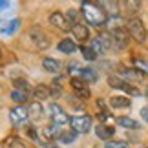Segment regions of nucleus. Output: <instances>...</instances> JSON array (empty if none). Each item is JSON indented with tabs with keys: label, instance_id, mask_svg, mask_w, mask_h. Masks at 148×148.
<instances>
[{
	"label": "nucleus",
	"instance_id": "1",
	"mask_svg": "<svg viewBox=\"0 0 148 148\" xmlns=\"http://www.w3.org/2000/svg\"><path fill=\"white\" fill-rule=\"evenodd\" d=\"M79 11L82 13L84 20H86L90 26H93V27L106 26L108 18H110L108 13L104 11V8L101 5V2H82Z\"/></svg>",
	"mask_w": 148,
	"mask_h": 148
},
{
	"label": "nucleus",
	"instance_id": "2",
	"mask_svg": "<svg viewBox=\"0 0 148 148\" xmlns=\"http://www.w3.org/2000/svg\"><path fill=\"white\" fill-rule=\"evenodd\" d=\"M108 86H110V88H115V90H119V92L130 95V97H141V95H143L137 86H134V84L123 81L119 75H108Z\"/></svg>",
	"mask_w": 148,
	"mask_h": 148
},
{
	"label": "nucleus",
	"instance_id": "3",
	"mask_svg": "<svg viewBox=\"0 0 148 148\" xmlns=\"http://www.w3.org/2000/svg\"><path fill=\"white\" fill-rule=\"evenodd\" d=\"M126 29L130 33V37L134 38V40H137L139 44H143L146 42V37H148V33H146V27H145V22L137 18V16H132L128 22H126Z\"/></svg>",
	"mask_w": 148,
	"mask_h": 148
},
{
	"label": "nucleus",
	"instance_id": "4",
	"mask_svg": "<svg viewBox=\"0 0 148 148\" xmlns=\"http://www.w3.org/2000/svg\"><path fill=\"white\" fill-rule=\"evenodd\" d=\"M48 113H49L51 124H57V126H60V128H64L66 124H70V119H71V117H68L66 110H64L60 104H57V102H51V104H49Z\"/></svg>",
	"mask_w": 148,
	"mask_h": 148
},
{
	"label": "nucleus",
	"instance_id": "5",
	"mask_svg": "<svg viewBox=\"0 0 148 148\" xmlns=\"http://www.w3.org/2000/svg\"><path fill=\"white\" fill-rule=\"evenodd\" d=\"M9 121L13 126H26L27 121H29V110H27V106L24 104H16L15 108H11L9 112Z\"/></svg>",
	"mask_w": 148,
	"mask_h": 148
},
{
	"label": "nucleus",
	"instance_id": "6",
	"mask_svg": "<svg viewBox=\"0 0 148 148\" xmlns=\"http://www.w3.org/2000/svg\"><path fill=\"white\" fill-rule=\"evenodd\" d=\"M92 117L86 115V113H81V115H73L70 119V126L71 130H75L77 134H88L90 130H92Z\"/></svg>",
	"mask_w": 148,
	"mask_h": 148
},
{
	"label": "nucleus",
	"instance_id": "7",
	"mask_svg": "<svg viewBox=\"0 0 148 148\" xmlns=\"http://www.w3.org/2000/svg\"><path fill=\"white\" fill-rule=\"evenodd\" d=\"M112 35V40H113V49L121 51L128 46V40H130V33L126 27H121V29H115V31H110Z\"/></svg>",
	"mask_w": 148,
	"mask_h": 148
},
{
	"label": "nucleus",
	"instance_id": "8",
	"mask_svg": "<svg viewBox=\"0 0 148 148\" xmlns=\"http://www.w3.org/2000/svg\"><path fill=\"white\" fill-rule=\"evenodd\" d=\"M117 73H119V77L123 79V81H126V82H141L145 79V75L141 73L139 70H135V68L132 66V68H124V66H121L117 70Z\"/></svg>",
	"mask_w": 148,
	"mask_h": 148
},
{
	"label": "nucleus",
	"instance_id": "9",
	"mask_svg": "<svg viewBox=\"0 0 148 148\" xmlns=\"http://www.w3.org/2000/svg\"><path fill=\"white\" fill-rule=\"evenodd\" d=\"M29 37H31V40L35 42V46L38 49H48L49 48V38H48V35L40 29V27L33 26L31 29H29Z\"/></svg>",
	"mask_w": 148,
	"mask_h": 148
},
{
	"label": "nucleus",
	"instance_id": "10",
	"mask_svg": "<svg viewBox=\"0 0 148 148\" xmlns=\"http://www.w3.org/2000/svg\"><path fill=\"white\" fill-rule=\"evenodd\" d=\"M49 24L60 31H71V24L68 22L66 15H62L60 11H55V13L49 15Z\"/></svg>",
	"mask_w": 148,
	"mask_h": 148
},
{
	"label": "nucleus",
	"instance_id": "11",
	"mask_svg": "<svg viewBox=\"0 0 148 148\" xmlns=\"http://www.w3.org/2000/svg\"><path fill=\"white\" fill-rule=\"evenodd\" d=\"M42 66H44V70H46L48 73H51V75H57V73H60L62 70H64V62L59 60V59H55V57H46V59L42 60Z\"/></svg>",
	"mask_w": 148,
	"mask_h": 148
},
{
	"label": "nucleus",
	"instance_id": "12",
	"mask_svg": "<svg viewBox=\"0 0 148 148\" xmlns=\"http://www.w3.org/2000/svg\"><path fill=\"white\" fill-rule=\"evenodd\" d=\"M71 88H73V92H75L79 97H84V99H88L90 97V88H88V84L82 81V79H79V77H71Z\"/></svg>",
	"mask_w": 148,
	"mask_h": 148
},
{
	"label": "nucleus",
	"instance_id": "13",
	"mask_svg": "<svg viewBox=\"0 0 148 148\" xmlns=\"http://www.w3.org/2000/svg\"><path fill=\"white\" fill-rule=\"evenodd\" d=\"M113 134H115V130H113L110 124H97V126H95V135H97L99 139H102L104 143L112 141Z\"/></svg>",
	"mask_w": 148,
	"mask_h": 148
},
{
	"label": "nucleus",
	"instance_id": "14",
	"mask_svg": "<svg viewBox=\"0 0 148 148\" xmlns=\"http://www.w3.org/2000/svg\"><path fill=\"white\" fill-rule=\"evenodd\" d=\"M57 49H59L62 55H73L75 51H79L77 44L73 42L71 38H64V40H60L59 44H57Z\"/></svg>",
	"mask_w": 148,
	"mask_h": 148
},
{
	"label": "nucleus",
	"instance_id": "15",
	"mask_svg": "<svg viewBox=\"0 0 148 148\" xmlns=\"http://www.w3.org/2000/svg\"><path fill=\"white\" fill-rule=\"evenodd\" d=\"M71 33H73V37L77 38V40H81V42H86L88 38H90V29L84 24H75V26H71Z\"/></svg>",
	"mask_w": 148,
	"mask_h": 148
},
{
	"label": "nucleus",
	"instance_id": "16",
	"mask_svg": "<svg viewBox=\"0 0 148 148\" xmlns=\"http://www.w3.org/2000/svg\"><path fill=\"white\" fill-rule=\"evenodd\" d=\"M33 97H35V101H46L51 97V88L46 86V84H37L35 88H33Z\"/></svg>",
	"mask_w": 148,
	"mask_h": 148
},
{
	"label": "nucleus",
	"instance_id": "17",
	"mask_svg": "<svg viewBox=\"0 0 148 148\" xmlns=\"http://www.w3.org/2000/svg\"><path fill=\"white\" fill-rule=\"evenodd\" d=\"M130 104H132V101L124 95H113L110 99V106L113 110H124V108H130Z\"/></svg>",
	"mask_w": 148,
	"mask_h": 148
},
{
	"label": "nucleus",
	"instance_id": "18",
	"mask_svg": "<svg viewBox=\"0 0 148 148\" xmlns=\"http://www.w3.org/2000/svg\"><path fill=\"white\" fill-rule=\"evenodd\" d=\"M79 79H82L86 84H95V82H97V79H99V73L95 71V68H90L88 66V68H82Z\"/></svg>",
	"mask_w": 148,
	"mask_h": 148
},
{
	"label": "nucleus",
	"instance_id": "19",
	"mask_svg": "<svg viewBox=\"0 0 148 148\" xmlns=\"http://www.w3.org/2000/svg\"><path fill=\"white\" fill-rule=\"evenodd\" d=\"M115 123H117L121 128H124V130H139V128H141V124L135 121V119H132V117H124V115L117 117Z\"/></svg>",
	"mask_w": 148,
	"mask_h": 148
},
{
	"label": "nucleus",
	"instance_id": "20",
	"mask_svg": "<svg viewBox=\"0 0 148 148\" xmlns=\"http://www.w3.org/2000/svg\"><path fill=\"white\" fill-rule=\"evenodd\" d=\"M27 110H29V119L33 121H37V119H40L44 115V110H42V104L38 101H33L29 106H27Z\"/></svg>",
	"mask_w": 148,
	"mask_h": 148
},
{
	"label": "nucleus",
	"instance_id": "21",
	"mask_svg": "<svg viewBox=\"0 0 148 148\" xmlns=\"http://www.w3.org/2000/svg\"><path fill=\"white\" fill-rule=\"evenodd\" d=\"M77 135H79V134L75 132V130H71V128H64V130H62V134H60V137H59V141H60L62 145H71L73 141L77 139Z\"/></svg>",
	"mask_w": 148,
	"mask_h": 148
},
{
	"label": "nucleus",
	"instance_id": "22",
	"mask_svg": "<svg viewBox=\"0 0 148 148\" xmlns=\"http://www.w3.org/2000/svg\"><path fill=\"white\" fill-rule=\"evenodd\" d=\"M106 27L110 31H115V29H121V27H124V20L121 18V16H110L106 22Z\"/></svg>",
	"mask_w": 148,
	"mask_h": 148
},
{
	"label": "nucleus",
	"instance_id": "23",
	"mask_svg": "<svg viewBox=\"0 0 148 148\" xmlns=\"http://www.w3.org/2000/svg\"><path fill=\"white\" fill-rule=\"evenodd\" d=\"M13 86H15V90H18V92L33 93V90H31V86H29V82H27L26 79H15V81H13Z\"/></svg>",
	"mask_w": 148,
	"mask_h": 148
},
{
	"label": "nucleus",
	"instance_id": "24",
	"mask_svg": "<svg viewBox=\"0 0 148 148\" xmlns=\"http://www.w3.org/2000/svg\"><path fill=\"white\" fill-rule=\"evenodd\" d=\"M132 62H134V68H135V70H139V71L143 73L145 77H148V60H146V59L135 57V59H134Z\"/></svg>",
	"mask_w": 148,
	"mask_h": 148
},
{
	"label": "nucleus",
	"instance_id": "25",
	"mask_svg": "<svg viewBox=\"0 0 148 148\" xmlns=\"http://www.w3.org/2000/svg\"><path fill=\"white\" fill-rule=\"evenodd\" d=\"M27 99H29V93L18 92V90H13V92H11V101H15L16 104H24Z\"/></svg>",
	"mask_w": 148,
	"mask_h": 148
},
{
	"label": "nucleus",
	"instance_id": "26",
	"mask_svg": "<svg viewBox=\"0 0 148 148\" xmlns=\"http://www.w3.org/2000/svg\"><path fill=\"white\" fill-rule=\"evenodd\" d=\"M5 145H8V148H27V145L20 137H8Z\"/></svg>",
	"mask_w": 148,
	"mask_h": 148
},
{
	"label": "nucleus",
	"instance_id": "27",
	"mask_svg": "<svg viewBox=\"0 0 148 148\" xmlns=\"http://www.w3.org/2000/svg\"><path fill=\"white\" fill-rule=\"evenodd\" d=\"M90 48H92V51H93V53L97 55V57H102V55L106 53V49L102 48V44L99 42V38H93V40L90 42Z\"/></svg>",
	"mask_w": 148,
	"mask_h": 148
},
{
	"label": "nucleus",
	"instance_id": "28",
	"mask_svg": "<svg viewBox=\"0 0 148 148\" xmlns=\"http://www.w3.org/2000/svg\"><path fill=\"white\" fill-rule=\"evenodd\" d=\"M81 51H82V57L86 59L88 62H92V60H97V55L92 51V48L90 46H84V48H81Z\"/></svg>",
	"mask_w": 148,
	"mask_h": 148
},
{
	"label": "nucleus",
	"instance_id": "29",
	"mask_svg": "<svg viewBox=\"0 0 148 148\" xmlns=\"http://www.w3.org/2000/svg\"><path fill=\"white\" fill-rule=\"evenodd\" d=\"M66 18H68V22H70L71 26H75V24H79V11L77 9H70V11H66Z\"/></svg>",
	"mask_w": 148,
	"mask_h": 148
},
{
	"label": "nucleus",
	"instance_id": "30",
	"mask_svg": "<svg viewBox=\"0 0 148 148\" xmlns=\"http://www.w3.org/2000/svg\"><path fill=\"white\" fill-rule=\"evenodd\" d=\"M49 88H51V97H53V99H59V97H62V84H59V82H53Z\"/></svg>",
	"mask_w": 148,
	"mask_h": 148
},
{
	"label": "nucleus",
	"instance_id": "31",
	"mask_svg": "<svg viewBox=\"0 0 148 148\" xmlns=\"http://www.w3.org/2000/svg\"><path fill=\"white\" fill-rule=\"evenodd\" d=\"M104 148H128V145L123 141H108L104 143Z\"/></svg>",
	"mask_w": 148,
	"mask_h": 148
},
{
	"label": "nucleus",
	"instance_id": "32",
	"mask_svg": "<svg viewBox=\"0 0 148 148\" xmlns=\"http://www.w3.org/2000/svg\"><path fill=\"white\" fill-rule=\"evenodd\" d=\"M68 71L79 77V75H81V71H82V68H81V64H77V62H71V64H68Z\"/></svg>",
	"mask_w": 148,
	"mask_h": 148
},
{
	"label": "nucleus",
	"instance_id": "33",
	"mask_svg": "<svg viewBox=\"0 0 148 148\" xmlns=\"http://www.w3.org/2000/svg\"><path fill=\"white\" fill-rule=\"evenodd\" d=\"M18 26H20L18 18H13V20H11V24H9V29H8V33H5V35H13V33L18 29Z\"/></svg>",
	"mask_w": 148,
	"mask_h": 148
},
{
	"label": "nucleus",
	"instance_id": "34",
	"mask_svg": "<svg viewBox=\"0 0 148 148\" xmlns=\"http://www.w3.org/2000/svg\"><path fill=\"white\" fill-rule=\"evenodd\" d=\"M141 117H143L145 121L148 123V106H145V108H141Z\"/></svg>",
	"mask_w": 148,
	"mask_h": 148
},
{
	"label": "nucleus",
	"instance_id": "35",
	"mask_svg": "<svg viewBox=\"0 0 148 148\" xmlns=\"http://www.w3.org/2000/svg\"><path fill=\"white\" fill-rule=\"evenodd\" d=\"M42 146H44V148H59V145H57L55 141H48V143H44Z\"/></svg>",
	"mask_w": 148,
	"mask_h": 148
},
{
	"label": "nucleus",
	"instance_id": "36",
	"mask_svg": "<svg viewBox=\"0 0 148 148\" xmlns=\"http://www.w3.org/2000/svg\"><path fill=\"white\" fill-rule=\"evenodd\" d=\"M4 59V49H2V46H0V60Z\"/></svg>",
	"mask_w": 148,
	"mask_h": 148
},
{
	"label": "nucleus",
	"instance_id": "37",
	"mask_svg": "<svg viewBox=\"0 0 148 148\" xmlns=\"http://www.w3.org/2000/svg\"><path fill=\"white\" fill-rule=\"evenodd\" d=\"M5 5H8V2H0V9H2V8H5Z\"/></svg>",
	"mask_w": 148,
	"mask_h": 148
},
{
	"label": "nucleus",
	"instance_id": "38",
	"mask_svg": "<svg viewBox=\"0 0 148 148\" xmlns=\"http://www.w3.org/2000/svg\"><path fill=\"white\" fill-rule=\"evenodd\" d=\"M145 97L148 99V86H146V90H145Z\"/></svg>",
	"mask_w": 148,
	"mask_h": 148
},
{
	"label": "nucleus",
	"instance_id": "39",
	"mask_svg": "<svg viewBox=\"0 0 148 148\" xmlns=\"http://www.w3.org/2000/svg\"><path fill=\"white\" fill-rule=\"evenodd\" d=\"M143 148H146V146H143Z\"/></svg>",
	"mask_w": 148,
	"mask_h": 148
}]
</instances>
